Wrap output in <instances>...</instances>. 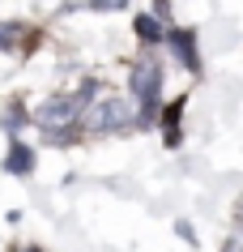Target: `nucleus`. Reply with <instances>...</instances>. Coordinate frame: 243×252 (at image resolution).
<instances>
[{
    "instance_id": "nucleus-13",
    "label": "nucleus",
    "mask_w": 243,
    "mask_h": 252,
    "mask_svg": "<svg viewBox=\"0 0 243 252\" xmlns=\"http://www.w3.org/2000/svg\"><path fill=\"white\" fill-rule=\"evenodd\" d=\"M235 222L243 226V197H239V205H235Z\"/></svg>"
},
{
    "instance_id": "nucleus-8",
    "label": "nucleus",
    "mask_w": 243,
    "mask_h": 252,
    "mask_svg": "<svg viewBox=\"0 0 243 252\" xmlns=\"http://www.w3.org/2000/svg\"><path fill=\"white\" fill-rule=\"evenodd\" d=\"M4 171L9 175H30L34 171V150H30L26 141H13L9 154H4Z\"/></svg>"
},
{
    "instance_id": "nucleus-2",
    "label": "nucleus",
    "mask_w": 243,
    "mask_h": 252,
    "mask_svg": "<svg viewBox=\"0 0 243 252\" xmlns=\"http://www.w3.org/2000/svg\"><path fill=\"white\" fill-rule=\"evenodd\" d=\"M98 90H103L98 81H85V86L73 90V94H52V98L34 111V124H39L47 137L60 133V128H77V124H85V111H90V103H94Z\"/></svg>"
},
{
    "instance_id": "nucleus-4",
    "label": "nucleus",
    "mask_w": 243,
    "mask_h": 252,
    "mask_svg": "<svg viewBox=\"0 0 243 252\" xmlns=\"http://www.w3.org/2000/svg\"><path fill=\"white\" fill-rule=\"evenodd\" d=\"M166 52L175 56L179 64L188 68V73H201V52H196V30H184V26H171L166 30V43H162Z\"/></svg>"
},
{
    "instance_id": "nucleus-10",
    "label": "nucleus",
    "mask_w": 243,
    "mask_h": 252,
    "mask_svg": "<svg viewBox=\"0 0 243 252\" xmlns=\"http://www.w3.org/2000/svg\"><path fill=\"white\" fill-rule=\"evenodd\" d=\"M128 0H90V9H98V13H111V9H124Z\"/></svg>"
},
{
    "instance_id": "nucleus-6",
    "label": "nucleus",
    "mask_w": 243,
    "mask_h": 252,
    "mask_svg": "<svg viewBox=\"0 0 243 252\" xmlns=\"http://www.w3.org/2000/svg\"><path fill=\"white\" fill-rule=\"evenodd\" d=\"M133 30H136V39L145 43V47H162L171 26H162L158 13H136V17H133Z\"/></svg>"
},
{
    "instance_id": "nucleus-14",
    "label": "nucleus",
    "mask_w": 243,
    "mask_h": 252,
    "mask_svg": "<svg viewBox=\"0 0 243 252\" xmlns=\"http://www.w3.org/2000/svg\"><path fill=\"white\" fill-rule=\"evenodd\" d=\"M13 252H43V248H34V244H30V248H13Z\"/></svg>"
},
{
    "instance_id": "nucleus-11",
    "label": "nucleus",
    "mask_w": 243,
    "mask_h": 252,
    "mask_svg": "<svg viewBox=\"0 0 243 252\" xmlns=\"http://www.w3.org/2000/svg\"><path fill=\"white\" fill-rule=\"evenodd\" d=\"M154 13H158L166 26H171V0H154Z\"/></svg>"
},
{
    "instance_id": "nucleus-3",
    "label": "nucleus",
    "mask_w": 243,
    "mask_h": 252,
    "mask_svg": "<svg viewBox=\"0 0 243 252\" xmlns=\"http://www.w3.org/2000/svg\"><path fill=\"white\" fill-rule=\"evenodd\" d=\"M85 128L90 133H128V128H136V107L128 98H120V94L98 90L90 111H85Z\"/></svg>"
},
{
    "instance_id": "nucleus-1",
    "label": "nucleus",
    "mask_w": 243,
    "mask_h": 252,
    "mask_svg": "<svg viewBox=\"0 0 243 252\" xmlns=\"http://www.w3.org/2000/svg\"><path fill=\"white\" fill-rule=\"evenodd\" d=\"M128 94H133V107H136V128H145L162 116V64L154 60V47H145L133 60Z\"/></svg>"
},
{
    "instance_id": "nucleus-12",
    "label": "nucleus",
    "mask_w": 243,
    "mask_h": 252,
    "mask_svg": "<svg viewBox=\"0 0 243 252\" xmlns=\"http://www.w3.org/2000/svg\"><path fill=\"white\" fill-rule=\"evenodd\" d=\"M222 252H243V239H230V244H226Z\"/></svg>"
},
{
    "instance_id": "nucleus-7",
    "label": "nucleus",
    "mask_w": 243,
    "mask_h": 252,
    "mask_svg": "<svg viewBox=\"0 0 243 252\" xmlns=\"http://www.w3.org/2000/svg\"><path fill=\"white\" fill-rule=\"evenodd\" d=\"M34 47V34L22 22H0V52H30Z\"/></svg>"
},
{
    "instance_id": "nucleus-5",
    "label": "nucleus",
    "mask_w": 243,
    "mask_h": 252,
    "mask_svg": "<svg viewBox=\"0 0 243 252\" xmlns=\"http://www.w3.org/2000/svg\"><path fill=\"white\" fill-rule=\"evenodd\" d=\"M184 107H188V98H184V94H179L175 103H171V107H162V116H158L162 141H166V146H171V150H175L179 141H184Z\"/></svg>"
},
{
    "instance_id": "nucleus-9",
    "label": "nucleus",
    "mask_w": 243,
    "mask_h": 252,
    "mask_svg": "<svg viewBox=\"0 0 243 252\" xmlns=\"http://www.w3.org/2000/svg\"><path fill=\"white\" fill-rule=\"evenodd\" d=\"M22 124H26V107H22V103H13V107H9V111H4V128H9V133H22Z\"/></svg>"
}]
</instances>
